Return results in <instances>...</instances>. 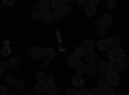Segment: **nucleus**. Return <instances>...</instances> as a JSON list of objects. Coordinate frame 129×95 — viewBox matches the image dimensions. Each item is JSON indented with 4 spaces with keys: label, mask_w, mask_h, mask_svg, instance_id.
Listing matches in <instances>:
<instances>
[{
    "label": "nucleus",
    "mask_w": 129,
    "mask_h": 95,
    "mask_svg": "<svg viewBox=\"0 0 129 95\" xmlns=\"http://www.w3.org/2000/svg\"><path fill=\"white\" fill-rule=\"evenodd\" d=\"M107 57L111 62H121L125 59V51L121 49V48H117V49H110L107 51Z\"/></svg>",
    "instance_id": "1"
},
{
    "label": "nucleus",
    "mask_w": 129,
    "mask_h": 95,
    "mask_svg": "<svg viewBox=\"0 0 129 95\" xmlns=\"http://www.w3.org/2000/svg\"><path fill=\"white\" fill-rule=\"evenodd\" d=\"M106 81H107V85H109L110 87H114V86H117L120 82V75L119 72H110L109 76L106 77Z\"/></svg>",
    "instance_id": "2"
},
{
    "label": "nucleus",
    "mask_w": 129,
    "mask_h": 95,
    "mask_svg": "<svg viewBox=\"0 0 129 95\" xmlns=\"http://www.w3.org/2000/svg\"><path fill=\"white\" fill-rule=\"evenodd\" d=\"M31 55L34 59H43L45 57V49L44 48H41V46H36L32 49L31 51Z\"/></svg>",
    "instance_id": "3"
},
{
    "label": "nucleus",
    "mask_w": 129,
    "mask_h": 95,
    "mask_svg": "<svg viewBox=\"0 0 129 95\" xmlns=\"http://www.w3.org/2000/svg\"><path fill=\"white\" fill-rule=\"evenodd\" d=\"M95 48L98 49L100 51H109L110 50V46H109V41L107 40H98L95 43Z\"/></svg>",
    "instance_id": "4"
},
{
    "label": "nucleus",
    "mask_w": 129,
    "mask_h": 95,
    "mask_svg": "<svg viewBox=\"0 0 129 95\" xmlns=\"http://www.w3.org/2000/svg\"><path fill=\"white\" fill-rule=\"evenodd\" d=\"M52 7V2H49V0H43V2H40L38 4V8L41 13H44V12H48L49 8Z\"/></svg>",
    "instance_id": "5"
},
{
    "label": "nucleus",
    "mask_w": 129,
    "mask_h": 95,
    "mask_svg": "<svg viewBox=\"0 0 129 95\" xmlns=\"http://www.w3.org/2000/svg\"><path fill=\"white\" fill-rule=\"evenodd\" d=\"M71 83L74 85V87L76 89V87H81L83 89V86H84V80H83V77L81 76H74L72 78H71Z\"/></svg>",
    "instance_id": "6"
},
{
    "label": "nucleus",
    "mask_w": 129,
    "mask_h": 95,
    "mask_svg": "<svg viewBox=\"0 0 129 95\" xmlns=\"http://www.w3.org/2000/svg\"><path fill=\"white\" fill-rule=\"evenodd\" d=\"M100 22H101V26L109 27V26L112 23V17H111L110 14H103V16L100 18Z\"/></svg>",
    "instance_id": "7"
},
{
    "label": "nucleus",
    "mask_w": 129,
    "mask_h": 95,
    "mask_svg": "<svg viewBox=\"0 0 129 95\" xmlns=\"http://www.w3.org/2000/svg\"><path fill=\"white\" fill-rule=\"evenodd\" d=\"M107 41H109V46H110L111 49H117V48H120V44H121L120 39H117V37H110Z\"/></svg>",
    "instance_id": "8"
},
{
    "label": "nucleus",
    "mask_w": 129,
    "mask_h": 95,
    "mask_svg": "<svg viewBox=\"0 0 129 95\" xmlns=\"http://www.w3.org/2000/svg\"><path fill=\"white\" fill-rule=\"evenodd\" d=\"M67 63H69V66L70 67H76L79 63H80V58L78 57V55H75V54H72V55H70L69 57V59H67Z\"/></svg>",
    "instance_id": "9"
},
{
    "label": "nucleus",
    "mask_w": 129,
    "mask_h": 95,
    "mask_svg": "<svg viewBox=\"0 0 129 95\" xmlns=\"http://www.w3.org/2000/svg\"><path fill=\"white\" fill-rule=\"evenodd\" d=\"M57 91H58V86L56 85L54 82H52V83H47L45 92H48L49 95H54V94H57Z\"/></svg>",
    "instance_id": "10"
},
{
    "label": "nucleus",
    "mask_w": 129,
    "mask_h": 95,
    "mask_svg": "<svg viewBox=\"0 0 129 95\" xmlns=\"http://www.w3.org/2000/svg\"><path fill=\"white\" fill-rule=\"evenodd\" d=\"M53 19H54V18H53V13L50 12V10L41 13V21H43L44 23H50Z\"/></svg>",
    "instance_id": "11"
},
{
    "label": "nucleus",
    "mask_w": 129,
    "mask_h": 95,
    "mask_svg": "<svg viewBox=\"0 0 129 95\" xmlns=\"http://www.w3.org/2000/svg\"><path fill=\"white\" fill-rule=\"evenodd\" d=\"M84 49L87 50V51H93L94 50V46H95V44L93 43V40H90V39H85L84 40Z\"/></svg>",
    "instance_id": "12"
},
{
    "label": "nucleus",
    "mask_w": 129,
    "mask_h": 95,
    "mask_svg": "<svg viewBox=\"0 0 129 95\" xmlns=\"http://www.w3.org/2000/svg\"><path fill=\"white\" fill-rule=\"evenodd\" d=\"M98 59V55H97L95 51H87V54H85V60L92 63V62H95Z\"/></svg>",
    "instance_id": "13"
},
{
    "label": "nucleus",
    "mask_w": 129,
    "mask_h": 95,
    "mask_svg": "<svg viewBox=\"0 0 129 95\" xmlns=\"http://www.w3.org/2000/svg\"><path fill=\"white\" fill-rule=\"evenodd\" d=\"M75 72H76V75L78 76H81L83 73H85L87 72V66H85V63H79V64L75 67Z\"/></svg>",
    "instance_id": "14"
},
{
    "label": "nucleus",
    "mask_w": 129,
    "mask_h": 95,
    "mask_svg": "<svg viewBox=\"0 0 129 95\" xmlns=\"http://www.w3.org/2000/svg\"><path fill=\"white\" fill-rule=\"evenodd\" d=\"M98 71V67H97V63L95 62H92V63H88L87 64V73L88 75H93Z\"/></svg>",
    "instance_id": "15"
},
{
    "label": "nucleus",
    "mask_w": 129,
    "mask_h": 95,
    "mask_svg": "<svg viewBox=\"0 0 129 95\" xmlns=\"http://www.w3.org/2000/svg\"><path fill=\"white\" fill-rule=\"evenodd\" d=\"M126 68H128V62H126V59L116 63V71L123 72V71H126Z\"/></svg>",
    "instance_id": "16"
},
{
    "label": "nucleus",
    "mask_w": 129,
    "mask_h": 95,
    "mask_svg": "<svg viewBox=\"0 0 129 95\" xmlns=\"http://www.w3.org/2000/svg\"><path fill=\"white\" fill-rule=\"evenodd\" d=\"M63 4H64V3L62 2V0H53V2H52V8L57 12V10H61V9H62Z\"/></svg>",
    "instance_id": "17"
},
{
    "label": "nucleus",
    "mask_w": 129,
    "mask_h": 95,
    "mask_svg": "<svg viewBox=\"0 0 129 95\" xmlns=\"http://www.w3.org/2000/svg\"><path fill=\"white\" fill-rule=\"evenodd\" d=\"M45 57H47V59H53V58H54L56 57V51H54V49H53V48H47L45 49Z\"/></svg>",
    "instance_id": "18"
},
{
    "label": "nucleus",
    "mask_w": 129,
    "mask_h": 95,
    "mask_svg": "<svg viewBox=\"0 0 129 95\" xmlns=\"http://www.w3.org/2000/svg\"><path fill=\"white\" fill-rule=\"evenodd\" d=\"M85 54H87V50L84 49V46L75 48V55H78L79 58H81V57H85Z\"/></svg>",
    "instance_id": "19"
},
{
    "label": "nucleus",
    "mask_w": 129,
    "mask_h": 95,
    "mask_svg": "<svg viewBox=\"0 0 129 95\" xmlns=\"http://www.w3.org/2000/svg\"><path fill=\"white\" fill-rule=\"evenodd\" d=\"M45 87H47V83H44V82H38L36 85H35V91L39 92V94H41V92L45 91Z\"/></svg>",
    "instance_id": "20"
},
{
    "label": "nucleus",
    "mask_w": 129,
    "mask_h": 95,
    "mask_svg": "<svg viewBox=\"0 0 129 95\" xmlns=\"http://www.w3.org/2000/svg\"><path fill=\"white\" fill-rule=\"evenodd\" d=\"M97 87H98L101 91L103 90V89H106V87H109V85H107V81H106V78H100V81H98V83H97Z\"/></svg>",
    "instance_id": "21"
},
{
    "label": "nucleus",
    "mask_w": 129,
    "mask_h": 95,
    "mask_svg": "<svg viewBox=\"0 0 129 95\" xmlns=\"http://www.w3.org/2000/svg\"><path fill=\"white\" fill-rule=\"evenodd\" d=\"M84 10H85V14H87V16H89V17L94 16V14H95V12H97V10H95V8H94V7H90V5H88V7L85 8Z\"/></svg>",
    "instance_id": "22"
},
{
    "label": "nucleus",
    "mask_w": 129,
    "mask_h": 95,
    "mask_svg": "<svg viewBox=\"0 0 129 95\" xmlns=\"http://www.w3.org/2000/svg\"><path fill=\"white\" fill-rule=\"evenodd\" d=\"M36 80H38V82H44V83H47V75L44 72H39L38 75H36Z\"/></svg>",
    "instance_id": "23"
},
{
    "label": "nucleus",
    "mask_w": 129,
    "mask_h": 95,
    "mask_svg": "<svg viewBox=\"0 0 129 95\" xmlns=\"http://www.w3.org/2000/svg\"><path fill=\"white\" fill-rule=\"evenodd\" d=\"M9 63H10V66L12 67H19L21 66V59L19 58H17V57H14V58H12V59H9Z\"/></svg>",
    "instance_id": "24"
},
{
    "label": "nucleus",
    "mask_w": 129,
    "mask_h": 95,
    "mask_svg": "<svg viewBox=\"0 0 129 95\" xmlns=\"http://www.w3.org/2000/svg\"><path fill=\"white\" fill-rule=\"evenodd\" d=\"M16 81H17V78L13 75H7L5 76V82L8 83V85H14Z\"/></svg>",
    "instance_id": "25"
},
{
    "label": "nucleus",
    "mask_w": 129,
    "mask_h": 95,
    "mask_svg": "<svg viewBox=\"0 0 129 95\" xmlns=\"http://www.w3.org/2000/svg\"><path fill=\"white\" fill-rule=\"evenodd\" d=\"M106 68L109 69V72H115L116 71V63L115 62H107V64H106Z\"/></svg>",
    "instance_id": "26"
},
{
    "label": "nucleus",
    "mask_w": 129,
    "mask_h": 95,
    "mask_svg": "<svg viewBox=\"0 0 129 95\" xmlns=\"http://www.w3.org/2000/svg\"><path fill=\"white\" fill-rule=\"evenodd\" d=\"M31 18L34 19V21L41 19V12H40V10H34V12L31 13Z\"/></svg>",
    "instance_id": "27"
},
{
    "label": "nucleus",
    "mask_w": 129,
    "mask_h": 95,
    "mask_svg": "<svg viewBox=\"0 0 129 95\" xmlns=\"http://www.w3.org/2000/svg\"><path fill=\"white\" fill-rule=\"evenodd\" d=\"M101 95H115V91H114L112 87H106V89L102 90Z\"/></svg>",
    "instance_id": "28"
},
{
    "label": "nucleus",
    "mask_w": 129,
    "mask_h": 95,
    "mask_svg": "<svg viewBox=\"0 0 129 95\" xmlns=\"http://www.w3.org/2000/svg\"><path fill=\"white\" fill-rule=\"evenodd\" d=\"M63 14L61 10H57V12H54V14H53V18H54V21H62L63 19Z\"/></svg>",
    "instance_id": "29"
},
{
    "label": "nucleus",
    "mask_w": 129,
    "mask_h": 95,
    "mask_svg": "<svg viewBox=\"0 0 129 95\" xmlns=\"http://www.w3.org/2000/svg\"><path fill=\"white\" fill-rule=\"evenodd\" d=\"M61 12H62L63 16H64V14H69V13L71 12L70 5H69V4H63V7H62V9H61Z\"/></svg>",
    "instance_id": "30"
},
{
    "label": "nucleus",
    "mask_w": 129,
    "mask_h": 95,
    "mask_svg": "<svg viewBox=\"0 0 129 95\" xmlns=\"http://www.w3.org/2000/svg\"><path fill=\"white\" fill-rule=\"evenodd\" d=\"M14 86H16L17 90H21V89H23V87H25V82H23L22 80H17L16 83H14Z\"/></svg>",
    "instance_id": "31"
},
{
    "label": "nucleus",
    "mask_w": 129,
    "mask_h": 95,
    "mask_svg": "<svg viewBox=\"0 0 129 95\" xmlns=\"http://www.w3.org/2000/svg\"><path fill=\"white\" fill-rule=\"evenodd\" d=\"M95 63H97V67H98V69L106 68V64H107V63H106V62H105L103 59H98V60H97Z\"/></svg>",
    "instance_id": "32"
},
{
    "label": "nucleus",
    "mask_w": 129,
    "mask_h": 95,
    "mask_svg": "<svg viewBox=\"0 0 129 95\" xmlns=\"http://www.w3.org/2000/svg\"><path fill=\"white\" fill-rule=\"evenodd\" d=\"M109 69H107V68H102V69H100V75H101V77L102 78H106L107 76H109Z\"/></svg>",
    "instance_id": "33"
},
{
    "label": "nucleus",
    "mask_w": 129,
    "mask_h": 95,
    "mask_svg": "<svg viewBox=\"0 0 129 95\" xmlns=\"http://www.w3.org/2000/svg\"><path fill=\"white\" fill-rule=\"evenodd\" d=\"M106 5H107V8H110V9L116 8V0H109V2L106 3Z\"/></svg>",
    "instance_id": "34"
},
{
    "label": "nucleus",
    "mask_w": 129,
    "mask_h": 95,
    "mask_svg": "<svg viewBox=\"0 0 129 95\" xmlns=\"http://www.w3.org/2000/svg\"><path fill=\"white\" fill-rule=\"evenodd\" d=\"M78 5H79V7L87 8V7L89 5V0H78Z\"/></svg>",
    "instance_id": "35"
},
{
    "label": "nucleus",
    "mask_w": 129,
    "mask_h": 95,
    "mask_svg": "<svg viewBox=\"0 0 129 95\" xmlns=\"http://www.w3.org/2000/svg\"><path fill=\"white\" fill-rule=\"evenodd\" d=\"M66 95H78V90L75 87H70L66 90Z\"/></svg>",
    "instance_id": "36"
},
{
    "label": "nucleus",
    "mask_w": 129,
    "mask_h": 95,
    "mask_svg": "<svg viewBox=\"0 0 129 95\" xmlns=\"http://www.w3.org/2000/svg\"><path fill=\"white\" fill-rule=\"evenodd\" d=\"M101 92H102V91L97 87V86H94V87L90 90V95H101Z\"/></svg>",
    "instance_id": "37"
},
{
    "label": "nucleus",
    "mask_w": 129,
    "mask_h": 95,
    "mask_svg": "<svg viewBox=\"0 0 129 95\" xmlns=\"http://www.w3.org/2000/svg\"><path fill=\"white\" fill-rule=\"evenodd\" d=\"M78 95H90V90H88V89H81L80 91H78Z\"/></svg>",
    "instance_id": "38"
},
{
    "label": "nucleus",
    "mask_w": 129,
    "mask_h": 95,
    "mask_svg": "<svg viewBox=\"0 0 129 95\" xmlns=\"http://www.w3.org/2000/svg\"><path fill=\"white\" fill-rule=\"evenodd\" d=\"M2 54H3V55H9V54H10V48H9V46H4V48L2 49Z\"/></svg>",
    "instance_id": "39"
},
{
    "label": "nucleus",
    "mask_w": 129,
    "mask_h": 95,
    "mask_svg": "<svg viewBox=\"0 0 129 95\" xmlns=\"http://www.w3.org/2000/svg\"><path fill=\"white\" fill-rule=\"evenodd\" d=\"M97 32H98V35H105L106 34V27L100 26L98 28H97Z\"/></svg>",
    "instance_id": "40"
},
{
    "label": "nucleus",
    "mask_w": 129,
    "mask_h": 95,
    "mask_svg": "<svg viewBox=\"0 0 129 95\" xmlns=\"http://www.w3.org/2000/svg\"><path fill=\"white\" fill-rule=\"evenodd\" d=\"M7 92H8L7 86H5V85H0V95H5Z\"/></svg>",
    "instance_id": "41"
},
{
    "label": "nucleus",
    "mask_w": 129,
    "mask_h": 95,
    "mask_svg": "<svg viewBox=\"0 0 129 95\" xmlns=\"http://www.w3.org/2000/svg\"><path fill=\"white\" fill-rule=\"evenodd\" d=\"M3 67H4V71H7V69H9V68H12V66H10L9 60H5V62H3Z\"/></svg>",
    "instance_id": "42"
},
{
    "label": "nucleus",
    "mask_w": 129,
    "mask_h": 95,
    "mask_svg": "<svg viewBox=\"0 0 129 95\" xmlns=\"http://www.w3.org/2000/svg\"><path fill=\"white\" fill-rule=\"evenodd\" d=\"M49 67H50V60L49 59H45L44 62H43V68L45 69V68H49Z\"/></svg>",
    "instance_id": "43"
},
{
    "label": "nucleus",
    "mask_w": 129,
    "mask_h": 95,
    "mask_svg": "<svg viewBox=\"0 0 129 95\" xmlns=\"http://www.w3.org/2000/svg\"><path fill=\"white\" fill-rule=\"evenodd\" d=\"M52 82H54V77L52 75H47V83H52Z\"/></svg>",
    "instance_id": "44"
},
{
    "label": "nucleus",
    "mask_w": 129,
    "mask_h": 95,
    "mask_svg": "<svg viewBox=\"0 0 129 95\" xmlns=\"http://www.w3.org/2000/svg\"><path fill=\"white\" fill-rule=\"evenodd\" d=\"M98 3H100V0H89V5L94 7V8H95V5H98Z\"/></svg>",
    "instance_id": "45"
},
{
    "label": "nucleus",
    "mask_w": 129,
    "mask_h": 95,
    "mask_svg": "<svg viewBox=\"0 0 129 95\" xmlns=\"http://www.w3.org/2000/svg\"><path fill=\"white\" fill-rule=\"evenodd\" d=\"M3 4L4 5H13L14 4V0H3Z\"/></svg>",
    "instance_id": "46"
},
{
    "label": "nucleus",
    "mask_w": 129,
    "mask_h": 95,
    "mask_svg": "<svg viewBox=\"0 0 129 95\" xmlns=\"http://www.w3.org/2000/svg\"><path fill=\"white\" fill-rule=\"evenodd\" d=\"M4 67H3V62H0V77L3 76V73H4Z\"/></svg>",
    "instance_id": "47"
},
{
    "label": "nucleus",
    "mask_w": 129,
    "mask_h": 95,
    "mask_svg": "<svg viewBox=\"0 0 129 95\" xmlns=\"http://www.w3.org/2000/svg\"><path fill=\"white\" fill-rule=\"evenodd\" d=\"M93 25H94V26H97V27H100V26H101V22H100V19H95L94 22H93Z\"/></svg>",
    "instance_id": "48"
},
{
    "label": "nucleus",
    "mask_w": 129,
    "mask_h": 95,
    "mask_svg": "<svg viewBox=\"0 0 129 95\" xmlns=\"http://www.w3.org/2000/svg\"><path fill=\"white\" fill-rule=\"evenodd\" d=\"M126 60H128V63H129V51H128V54H126Z\"/></svg>",
    "instance_id": "49"
},
{
    "label": "nucleus",
    "mask_w": 129,
    "mask_h": 95,
    "mask_svg": "<svg viewBox=\"0 0 129 95\" xmlns=\"http://www.w3.org/2000/svg\"><path fill=\"white\" fill-rule=\"evenodd\" d=\"M5 95H14V94H13V92H7Z\"/></svg>",
    "instance_id": "50"
}]
</instances>
